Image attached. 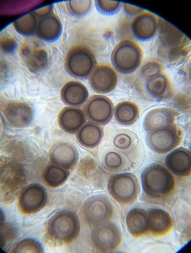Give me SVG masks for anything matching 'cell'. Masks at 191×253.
Returning <instances> with one entry per match:
<instances>
[{
    "instance_id": "cell-1",
    "label": "cell",
    "mask_w": 191,
    "mask_h": 253,
    "mask_svg": "<svg viewBox=\"0 0 191 253\" xmlns=\"http://www.w3.org/2000/svg\"><path fill=\"white\" fill-rule=\"evenodd\" d=\"M158 19V57L167 65H173L182 63L190 52V40L170 23L160 18Z\"/></svg>"
},
{
    "instance_id": "cell-2",
    "label": "cell",
    "mask_w": 191,
    "mask_h": 253,
    "mask_svg": "<svg viewBox=\"0 0 191 253\" xmlns=\"http://www.w3.org/2000/svg\"><path fill=\"white\" fill-rule=\"evenodd\" d=\"M80 231L77 214L69 210H61L48 219L45 229L46 240L53 246H63L77 239Z\"/></svg>"
},
{
    "instance_id": "cell-3",
    "label": "cell",
    "mask_w": 191,
    "mask_h": 253,
    "mask_svg": "<svg viewBox=\"0 0 191 253\" xmlns=\"http://www.w3.org/2000/svg\"><path fill=\"white\" fill-rule=\"evenodd\" d=\"M141 179L144 194L152 200H165L173 194L175 189L173 175L159 163H152L145 167Z\"/></svg>"
},
{
    "instance_id": "cell-4",
    "label": "cell",
    "mask_w": 191,
    "mask_h": 253,
    "mask_svg": "<svg viewBox=\"0 0 191 253\" xmlns=\"http://www.w3.org/2000/svg\"><path fill=\"white\" fill-rule=\"evenodd\" d=\"M64 69L68 75L79 80L89 79L97 65L96 57L85 44L73 46L66 53Z\"/></svg>"
},
{
    "instance_id": "cell-5",
    "label": "cell",
    "mask_w": 191,
    "mask_h": 253,
    "mask_svg": "<svg viewBox=\"0 0 191 253\" xmlns=\"http://www.w3.org/2000/svg\"><path fill=\"white\" fill-rule=\"evenodd\" d=\"M143 52L136 42L126 40L121 41L112 51L111 61L114 70L122 74L134 73L141 64Z\"/></svg>"
},
{
    "instance_id": "cell-6",
    "label": "cell",
    "mask_w": 191,
    "mask_h": 253,
    "mask_svg": "<svg viewBox=\"0 0 191 253\" xmlns=\"http://www.w3.org/2000/svg\"><path fill=\"white\" fill-rule=\"evenodd\" d=\"M110 196L121 205L134 204L138 198L141 187L138 178L132 173L125 172L112 176L108 183Z\"/></svg>"
},
{
    "instance_id": "cell-7",
    "label": "cell",
    "mask_w": 191,
    "mask_h": 253,
    "mask_svg": "<svg viewBox=\"0 0 191 253\" xmlns=\"http://www.w3.org/2000/svg\"><path fill=\"white\" fill-rule=\"evenodd\" d=\"M113 214V207L110 199L103 194L89 198L82 209L83 219L87 225L93 227L109 221Z\"/></svg>"
},
{
    "instance_id": "cell-8",
    "label": "cell",
    "mask_w": 191,
    "mask_h": 253,
    "mask_svg": "<svg viewBox=\"0 0 191 253\" xmlns=\"http://www.w3.org/2000/svg\"><path fill=\"white\" fill-rule=\"evenodd\" d=\"M26 175L22 165L6 160L1 166V188L2 198L11 201L25 185Z\"/></svg>"
},
{
    "instance_id": "cell-9",
    "label": "cell",
    "mask_w": 191,
    "mask_h": 253,
    "mask_svg": "<svg viewBox=\"0 0 191 253\" xmlns=\"http://www.w3.org/2000/svg\"><path fill=\"white\" fill-rule=\"evenodd\" d=\"M90 239L92 245L97 252L110 253L120 246L122 234L118 225L109 221L94 227Z\"/></svg>"
},
{
    "instance_id": "cell-10",
    "label": "cell",
    "mask_w": 191,
    "mask_h": 253,
    "mask_svg": "<svg viewBox=\"0 0 191 253\" xmlns=\"http://www.w3.org/2000/svg\"><path fill=\"white\" fill-rule=\"evenodd\" d=\"M183 139L182 129L175 125L147 133L148 147L158 154H165L178 147Z\"/></svg>"
},
{
    "instance_id": "cell-11",
    "label": "cell",
    "mask_w": 191,
    "mask_h": 253,
    "mask_svg": "<svg viewBox=\"0 0 191 253\" xmlns=\"http://www.w3.org/2000/svg\"><path fill=\"white\" fill-rule=\"evenodd\" d=\"M19 55L30 72L34 74L43 72L49 64L47 50L37 41L28 40L23 42Z\"/></svg>"
},
{
    "instance_id": "cell-12",
    "label": "cell",
    "mask_w": 191,
    "mask_h": 253,
    "mask_svg": "<svg viewBox=\"0 0 191 253\" xmlns=\"http://www.w3.org/2000/svg\"><path fill=\"white\" fill-rule=\"evenodd\" d=\"M48 202L47 190L39 183H31L23 188L18 199V208L25 215L39 212Z\"/></svg>"
},
{
    "instance_id": "cell-13",
    "label": "cell",
    "mask_w": 191,
    "mask_h": 253,
    "mask_svg": "<svg viewBox=\"0 0 191 253\" xmlns=\"http://www.w3.org/2000/svg\"><path fill=\"white\" fill-rule=\"evenodd\" d=\"M114 105L111 99L102 95L92 96L84 105L87 119L98 126H105L111 121Z\"/></svg>"
},
{
    "instance_id": "cell-14",
    "label": "cell",
    "mask_w": 191,
    "mask_h": 253,
    "mask_svg": "<svg viewBox=\"0 0 191 253\" xmlns=\"http://www.w3.org/2000/svg\"><path fill=\"white\" fill-rule=\"evenodd\" d=\"M2 112L7 125L14 128H27L34 117L32 106L20 101L7 102L3 106Z\"/></svg>"
},
{
    "instance_id": "cell-15",
    "label": "cell",
    "mask_w": 191,
    "mask_h": 253,
    "mask_svg": "<svg viewBox=\"0 0 191 253\" xmlns=\"http://www.w3.org/2000/svg\"><path fill=\"white\" fill-rule=\"evenodd\" d=\"M118 76L115 70L108 64L96 65L88 79L89 85L98 94H109L116 89Z\"/></svg>"
},
{
    "instance_id": "cell-16",
    "label": "cell",
    "mask_w": 191,
    "mask_h": 253,
    "mask_svg": "<svg viewBox=\"0 0 191 253\" xmlns=\"http://www.w3.org/2000/svg\"><path fill=\"white\" fill-rule=\"evenodd\" d=\"M52 164L69 170L77 164L79 154L77 148L73 144L61 141L52 145L49 153Z\"/></svg>"
},
{
    "instance_id": "cell-17",
    "label": "cell",
    "mask_w": 191,
    "mask_h": 253,
    "mask_svg": "<svg viewBox=\"0 0 191 253\" xmlns=\"http://www.w3.org/2000/svg\"><path fill=\"white\" fill-rule=\"evenodd\" d=\"M131 30L137 40L149 41L157 34L158 19L153 13L144 11L134 18L132 22Z\"/></svg>"
},
{
    "instance_id": "cell-18",
    "label": "cell",
    "mask_w": 191,
    "mask_h": 253,
    "mask_svg": "<svg viewBox=\"0 0 191 253\" xmlns=\"http://www.w3.org/2000/svg\"><path fill=\"white\" fill-rule=\"evenodd\" d=\"M178 115L177 112L167 107L151 110L143 120L144 131L148 133L174 126Z\"/></svg>"
},
{
    "instance_id": "cell-19",
    "label": "cell",
    "mask_w": 191,
    "mask_h": 253,
    "mask_svg": "<svg viewBox=\"0 0 191 253\" xmlns=\"http://www.w3.org/2000/svg\"><path fill=\"white\" fill-rule=\"evenodd\" d=\"M191 152L183 147L175 149L169 153L165 159V166L173 174L186 177L191 174Z\"/></svg>"
},
{
    "instance_id": "cell-20",
    "label": "cell",
    "mask_w": 191,
    "mask_h": 253,
    "mask_svg": "<svg viewBox=\"0 0 191 253\" xmlns=\"http://www.w3.org/2000/svg\"><path fill=\"white\" fill-rule=\"evenodd\" d=\"M87 118L79 107L67 106L60 111L58 117V124L65 132L74 134L86 124Z\"/></svg>"
},
{
    "instance_id": "cell-21",
    "label": "cell",
    "mask_w": 191,
    "mask_h": 253,
    "mask_svg": "<svg viewBox=\"0 0 191 253\" xmlns=\"http://www.w3.org/2000/svg\"><path fill=\"white\" fill-rule=\"evenodd\" d=\"M146 94L157 101H165L174 95L171 82L166 75L161 73L145 83Z\"/></svg>"
},
{
    "instance_id": "cell-22",
    "label": "cell",
    "mask_w": 191,
    "mask_h": 253,
    "mask_svg": "<svg viewBox=\"0 0 191 253\" xmlns=\"http://www.w3.org/2000/svg\"><path fill=\"white\" fill-rule=\"evenodd\" d=\"M62 22L56 14L51 13L38 21L36 35L48 42L57 41L62 34Z\"/></svg>"
},
{
    "instance_id": "cell-23",
    "label": "cell",
    "mask_w": 191,
    "mask_h": 253,
    "mask_svg": "<svg viewBox=\"0 0 191 253\" xmlns=\"http://www.w3.org/2000/svg\"><path fill=\"white\" fill-rule=\"evenodd\" d=\"M147 211L149 233L155 237H163L170 232L173 223L169 212L157 208Z\"/></svg>"
},
{
    "instance_id": "cell-24",
    "label": "cell",
    "mask_w": 191,
    "mask_h": 253,
    "mask_svg": "<svg viewBox=\"0 0 191 253\" xmlns=\"http://www.w3.org/2000/svg\"><path fill=\"white\" fill-rule=\"evenodd\" d=\"M62 102L68 106L79 107L89 99V91L83 83L77 81L67 83L60 91Z\"/></svg>"
},
{
    "instance_id": "cell-25",
    "label": "cell",
    "mask_w": 191,
    "mask_h": 253,
    "mask_svg": "<svg viewBox=\"0 0 191 253\" xmlns=\"http://www.w3.org/2000/svg\"><path fill=\"white\" fill-rule=\"evenodd\" d=\"M126 223L129 233L136 238L149 233L147 211L143 209L136 208L130 211Z\"/></svg>"
},
{
    "instance_id": "cell-26",
    "label": "cell",
    "mask_w": 191,
    "mask_h": 253,
    "mask_svg": "<svg viewBox=\"0 0 191 253\" xmlns=\"http://www.w3.org/2000/svg\"><path fill=\"white\" fill-rule=\"evenodd\" d=\"M103 136L102 127L91 122L86 123L76 134L78 142L88 149L96 147L101 142Z\"/></svg>"
},
{
    "instance_id": "cell-27",
    "label": "cell",
    "mask_w": 191,
    "mask_h": 253,
    "mask_svg": "<svg viewBox=\"0 0 191 253\" xmlns=\"http://www.w3.org/2000/svg\"><path fill=\"white\" fill-rule=\"evenodd\" d=\"M114 119L118 124L131 126L140 118V111L138 105L130 101L119 103L114 109Z\"/></svg>"
},
{
    "instance_id": "cell-28",
    "label": "cell",
    "mask_w": 191,
    "mask_h": 253,
    "mask_svg": "<svg viewBox=\"0 0 191 253\" xmlns=\"http://www.w3.org/2000/svg\"><path fill=\"white\" fill-rule=\"evenodd\" d=\"M69 175V170L53 164L46 167L43 172V179L45 183L52 188L62 186Z\"/></svg>"
},
{
    "instance_id": "cell-29",
    "label": "cell",
    "mask_w": 191,
    "mask_h": 253,
    "mask_svg": "<svg viewBox=\"0 0 191 253\" xmlns=\"http://www.w3.org/2000/svg\"><path fill=\"white\" fill-rule=\"evenodd\" d=\"M38 21L33 12L27 13L15 20L12 25L16 32L25 37L32 36L36 34Z\"/></svg>"
},
{
    "instance_id": "cell-30",
    "label": "cell",
    "mask_w": 191,
    "mask_h": 253,
    "mask_svg": "<svg viewBox=\"0 0 191 253\" xmlns=\"http://www.w3.org/2000/svg\"><path fill=\"white\" fill-rule=\"evenodd\" d=\"M11 253H43L44 249L42 244L32 238H26L18 242L11 250Z\"/></svg>"
},
{
    "instance_id": "cell-31",
    "label": "cell",
    "mask_w": 191,
    "mask_h": 253,
    "mask_svg": "<svg viewBox=\"0 0 191 253\" xmlns=\"http://www.w3.org/2000/svg\"><path fill=\"white\" fill-rule=\"evenodd\" d=\"M93 3L91 0H75L67 2V7L73 17H82L90 12Z\"/></svg>"
},
{
    "instance_id": "cell-32",
    "label": "cell",
    "mask_w": 191,
    "mask_h": 253,
    "mask_svg": "<svg viewBox=\"0 0 191 253\" xmlns=\"http://www.w3.org/2000/svg\"><path fill=\"white\" fill-rule=\"evenodd\" d=\"M163 66L161 63L154 60H149L144 63L141 69L142 78L147 81L155 78L162 73Z\"/></svg>"
},
{
    "instance_id": "cell-33",
    "label": "cell",
    "mask_w": 191,
    "mask_h": 253,
    "mask_svg": "<svg viewBox=\"0 0 191 253\" xmlns=\"http://www.w3.org/2000/svg\"><path fill=\"white\" fill-rule=\"evenodd\" d=\"M95 3L98 12L106 15L117 14L120 11L123 4V3L120 2L106 0H96Z\"/></svg>"
},
{
    "instance_id": "cell-34",
    "label": "cell",
    "mask_w": 191,
    "mask_h": 253,
    "mask_svg": "<svg viewBox=\"0 0 191 253\" xmlns=\"http://www.w3.org/2000/svg\"><path fill=\"white\" fill-rule=\"evenodd\" d=\"M105 167L110 171L117 170L124 164L123 159L117 152H110L105 157Z\"/></svg>"
},
{
    "instance_id": "cell-35",
    "label": "cell",
    "mask_w": 191,
    "mask_h": 253,
    "mask_svg": "<svg viewBox=\"0 0 191 253\" xmlns=\"http://www.w3.org/2000/svg\"><path fill=\"white\" fill-rule=\"evenodd\" d=\"M16 228L10 224H1V245L4 248L16 237Z\"/></svg>"
},
{
    "instance_id": "cell-36",
    "label": "cell",
    "mask_w": 191,
    "mask_h": 253,
    "mask_svg": "<svg viewBox=\"0 0 191 253\" xmlns=\"http://www.w3.org/2000/svg\"><path fill=\"white\" fill-rule=\"evenodd\" d=\"M113 143L118 149L127 150L131 147L133 144V140L128 134L121 133L114 137Z\"/></svg>"
},
{
    "instance_id": "cell-37",
    "label": "cell",
    "mask_w": 191,
    "mask_h": 253,
    "mask_svg": "<svg viewBox=\"0 0 191 253\" xmlns=\"http://www.w3.org/2000/svg\"><path fill=\"white\" fill-rule=\"evenodd\" d=\"M17 43L13 38L5 37L2 38L1 41V48L6 54H12L16 50Z\"/></svg>"
},
{
    "instance_id": "cell-38",
    "label": "cell",
    "mask_w": 191,
    "mask_h": 253,
    "mask_svg": "<svg viewBox=\"0 0 191 253\" xmlns=\"http://www.w3.org/2000/svg\"><path fill=\"white\" fill-rule=\"evenodd\" d=\"M175 106L180 111H189L190 110V98L185 94H180L175 97L174 101Z\"/></svg>"
},
{
    "instance_id": "cell-39",
    "label": "cell",
    "mask_w": 191,
    "mask_h": 253,
    "mask_svg": "<svg viewBox=\"0 0 191 253\" xmlns=\"http://www.w3.org/2000/svg\"><path fill=\"white\" fill-rule=\"evenodd\" d=\"M122 8H123L124 13L129 17H135L144 11L141 7L126 3H123Z\"/></svg>"
},
{
    "instance_id": "cell-40",
    "label": "cell",
    "mask_w": 191,
    "mask_h": 253,
    "mask_svg": "<svg viewBox=\"0 0 191 253\" xmlns=\"http://www.w3.org/2000/svg\"><path fill=\"white\" fill-rule=\"evenodd\" d=\"M52 5H49L41 7L39 9H37L33 12L36 16L40 19L48 16L50 14L52 10Z\"/></svg>"
}]
</instances>
